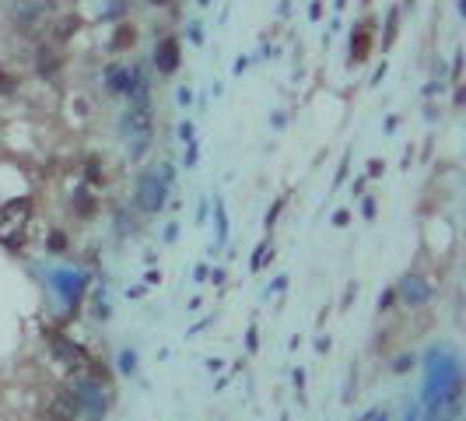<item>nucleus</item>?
I'll use <instances>...</instances> for the list:
<instances>
[{
  "instance_id": "obj_3",
  "label": "nucleus",
  "mask_w": 466,
  "mask_h": 421,
  "mask_svg": "<svg viewBox=\"0 0 466 421\" xmlns=\"http://www.w3.org/2000/svg\"><path fill=\"white\" fill-rule=\"evenodd\" d=\"M53 344H56V355H60L77 376H81V372H92V358H88L81 348H77V344H70V340H63V337H53Z\"/></svg>"
},
{
  "instance_id": "obj_9",
  "label": "nucleus",
  "mask_w": 466,
  "mask_h": 421,
  "mask_svg": "<svg viewBox=\"0 0 466 421\" xmlns=\"http://www.w3.org/2000/svg\"><path fill=\"white\" fill-rule=\"evenodd\" d=\"M393 39H396V14H390V25H385V43L382 46H393Z\"/></svg>"
},
{
  "instance_id": "obj_2",
  "label": "nucleus",
  "mask_w": 466,
  "mask_h": 421,
  "mask_svg": "<svg viewBox=\"0 0 466 421\" xmlns=\"http://www.w3.org/2000/svg\"><path fill=\"white\" fill-rule=\"evenodd\" d=\"M165 194H169V183H165V176H162L158 169H147V172H140V179H137V207H140L144 214L162 211Z\"/></svg>"
},
{
  "instance_id": "obj_5",
  "label": "nucleus",
  "mask_w": 466,
  "mask_h": 421,
  "mask_svg": "<svg viewBox=\"0 0 466 421\" xmlns=\"http://www.w3.org/2000/svg\"><path fill=\"white\" fill-rule=\"evenodd\" d=\"M154 67L158 74H176L179 70V39H162L154 50Z\"/></svg>"
},
{
  "instance_id": "obj_10",
  "label": "nucleus",
  "mask_w": 466,
  "mask_h": 421,
  "mask_svg": "<svg viewBox=\"0 0 466 421\" xmlns=\"http://www.w3.org/2000/svg\"><path fill=\"white\" fill-rule=\"evenodd\" d=\"M0 92H11V78H8L4 70H0Z\"/></svg>"
},
{
  "instance_id": "obj_11",
  "label": "nucleus",
  "mask_w": 466,
  "mask_h": 421,
  "mask_svg": "<svg viewBox=\"0 0 466 421\" xmlns=\"http://www.w3.org/2000/svg\"><path fill=\"white\" fill-rule=\"evenodd\" d=\"M147 4H165V0H147Z\"/></svg>"
},
{
  "instance_id": "obj_1",
  "label": "nucleus",
  "mask_w": 466,
  "mask_h": 421,
  "mask_svg": "<svg viewBox=\"0 0 466 421\" xmlns=\"http://www.w3.org/2000/svg\"><path fill=\"white\" fill-rule=\"evenodd\" d=\"M53 0H8V18L18 25V28H25V32H32V28H39V25H46L50 18H53Z\"/></svg>"
},
{
  "instance_id": "obj_4",
  "label": "nucleus",
  "mask_w": 466,
  "mask_h": 421,
  "mask_svg": "<svg viewBox=\"0 0 466 421\" xmlns=\"http://www.w3.org/2000/svg\"><path fill=\"white\" fill-rule=\"evenodd\" d=\"M428 295H432V288H428V281H424L421 274H407L400 281V298L407 305H424V302H428Z\"/></svg>"
},
{
  "instance_id": "obj_6",
  "label": "nucleus",
  "mask_w": 466,
  "mask_h": 421,
  "mask_svg": "<svg viewBox=\"0 0 466 421\" xmlns=\"http://www.w3.org/2000/svg\"><path fill=\"white\" fill-rule=\"evenodd\" d=\"M368 50H372V32H368V25H361V28H354V39H351V60H365L368 57Z\"/></svg>"
},
{
  "instance_id": "obj_7",
  "label": "nucleus",
  "mask_w": 466,
  "mask_h": 421,
  "mask_svg": "<svg viewBox=\"0 0 466 421\" xmlns=\"http://www.w3.org/2000/svg\"><path fill=\"white\" fill-rule=\"evenodd\" d=\"M56 70H60V53L53 46H43V50H39V74H50V78H53Z\"/></svg>"
},
{
  "instance_id": "obj_8",
  "label": "nucleus",
  "mask_w": 466,
  "mask_h": 421,
  "mask_svg": "<svg viewBox=\"0 0 466 421\" xmlns=\"http://www.w3.org/2000/svg\"><path fill=\"white\" fill-rule=\"evenodd\" d=\"M127 46H134V28L130 25H123L120 32L112 35V50H127Z\"/></svg>"
}]
</instances>
